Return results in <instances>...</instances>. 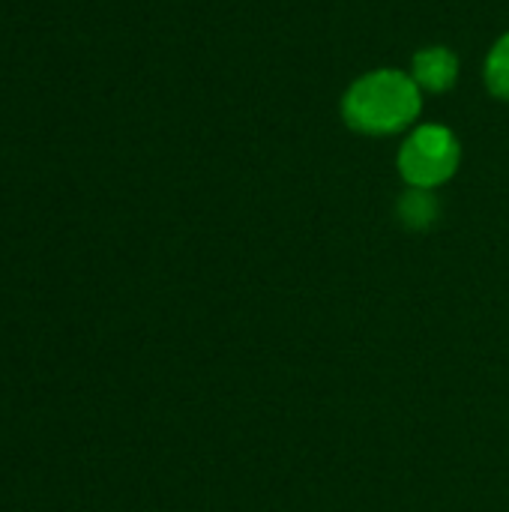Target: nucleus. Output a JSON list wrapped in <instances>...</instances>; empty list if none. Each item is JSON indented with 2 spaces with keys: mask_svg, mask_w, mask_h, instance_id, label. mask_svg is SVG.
Segmentation results:
<instances>
[{
  "mask_svg": "<svg viewBox=\"0 0 509 512\" xmlns=\"http://www.w3.org/2000/svg\"><path fill=\"white\" fill-rule=\"evenodd\" d=\"M438 213H441V204L438 198L432 195V189H408L402 198H399V219L405 228H414V231H426L429 225L438 222Z\"/></svg>",
  "mask_w": 509,
  "mask_h": 512,
  "instance_id": "4",
  "label": "nucleus"
},
{
  "mask_svg": "<svg viewBox=\"0 0 509 512\" xmlns=\"http://www.w3.org/2000/svg\"><path fill=\"white\" fill-rule=\"evenodd\" d=\"M423 108V90L408 72L375 69L357 78L345 99L342 117L354 132L363 135H390L417 120Z\"/></svg>",
  "mask_w": 509,
  "mask_h": 512,
  "instance_id": "1",
  "label": "nucleus"
},
{
  "mask_svg": "<svg viewBox=\"0 0 509 512\" xmlns=\"http://www.w3.org/2000/svg\"><path fill=\"white\" fill-rule=\"evenodd\" d=\"M486 84L498 99L509 102V33H504L486 57Z\"/></svg>",
  "mask_w": 509,
  "mask_h": 512,
  "instance_id": "5",
  "label": "nucleus"
},
{
  "mask_svg": "<svg viewBox=\"0 0 509 512\" xmlns=\"http://www.w3.org/2000/svg\"><path fill=\"white\" fill-rule=\"evenodd\" d=\"M411 78L426 93H447L459 78V57L444 45L423 48V51L414 54Z\"/></svg>",
  "mask_w": 509,
  "mask_h": 512,
  "instance_id": "3",
  "label": "nucleus"
},
{
  "mask_svg": "<svg viewBox=\"0 0 509 512\" xmlns=\"http://www.w3.org/2000/svg\"><path fill=\"white\" fill-rule=\"evenodd\" d=\"M459 138L438 123H426L408 135L399 150V174L414 189H438L459 171Z\"/></svg>",
  "mask_w": 509,
  "mask_h": 512,
  "instance_id": "2",
  "label": "nucleus"
}]
</instances>
